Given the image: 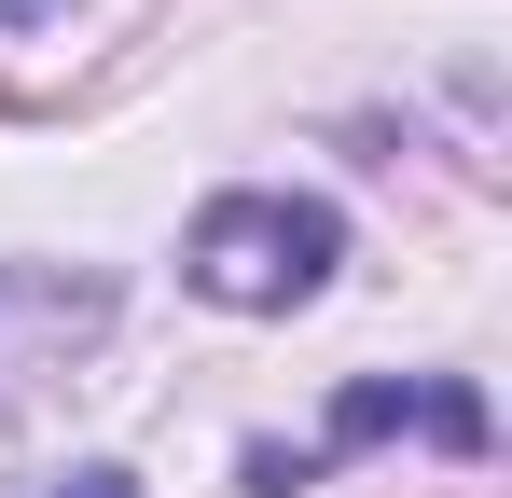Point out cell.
Listing matches in <instances>:
<instances>
[{
    "mask_svg": "<svg viewBox=\"0 0 512 498\" xmlns=\"http://www.w3.org/2000/svg\"><path fill=\"white\" fill-rule=\"evenodd\" d=\"M333 263H346V222L319 208V194H208L194 236H180V277H194L208 305H250V319L319 305Z\"/></svg>",
    "mask_w": 512,
    "mask_h": 498,
    "instance_id": "obj_1",
    "label": "cell"
},
{
    "mask_svg": "<svg viewBox=\"0 0 512 498\" xmlns=\"http://www.w3.org/2000/svg\"><path fill=\"white\" fill-rule=\"evenodd\" d=\"M42 498H139L125 471H70V485H42Z\"/></svg>",
    "mask_w": 512,
    "mask_h": 498,
    "instance_id": "obj_3",
    "label": "cell"
},
{
    "mask_svg": "<svg viewBox=\"0 0 512 498\" xmlns=\"http://www.w3.org/2000/svg\"><path fill=\"white\" fill-rule=\"evenodd\" d=\"M388 429H429V443H457V457H471V443H485V402H471V388H388V374H360V388L333 402V457L388 443Z\"/></svg>",
    "mask_w": 512,
    "mask_h": 498,
    "instance_id": "obj_2",
    "label": "cell"
}]
</instances>
